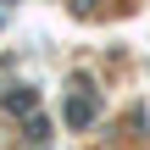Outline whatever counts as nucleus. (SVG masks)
Returning <instances> with one entry per match:
<instances>
[{"label": "nucleus", "mask_w": 150, "mask_h": 150, "mask_svg": "<svg viewBox=\"0 0 150 150\" xmlns=\"http://www.w3.org/2000/svg\"><path fill=\"white\" fill-rule=\"evenodd\" d=\"M6 106L22 117V111H33V106H39V95H33V89H11V95H6Z\"/></svg>", "instance_id": "nucleus-2"}, {"label": "nucleus", "mask_w": 150, "mask_h": 150, "mask_svg": "<svg viewBox=\"0 0 150 150\" xmlns=\"http://www.w3.org/2000/svg\"><path fill=\"white\" fill-rule=\"evenodd\" d=\"M0 22H6V17H0Z\"/></svg>", "instance_id": "nucleus-3"}, {"label": "nucleus", "mask_w": 150, "mask_h": 150, "mask_svg": "<svg viewBox=\"0 0 150 150\" xmlns=\"http://www.w3.org/2000/svg\"><path fill=\"white\" fill-rule=\"evenodd\" d=\"M95 111H100V100H89V95H83V100H67V122H72V128H89Z\"/></svg>", "instance_id": "nucleus-1"}]
</instances>
